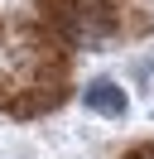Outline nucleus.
<instances>
[{
    "mask_svg": "<svg viewBox=\"0 0 154 159\" xmlns=\"http://www.w3.org/2000/svg\"><path fill=\"white\" fill-rule=\"evenodd\" d=\"M87 111H101V116H111V120H125V111H130V101H125V87H116L111 77H96V82H87Z\"/></svg>",
    "mask_w": 154,
    "mask_h": 159,
    "instance_id": "1",
    "label": "nucleus"
}]
</instances>
